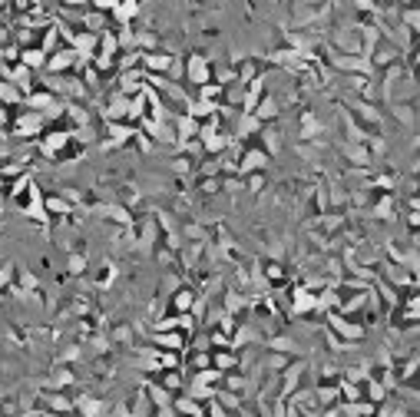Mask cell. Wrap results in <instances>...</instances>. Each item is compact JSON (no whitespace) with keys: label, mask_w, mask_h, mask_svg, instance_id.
I'll return each mask as SVG.
<instances>
[]
</instances>
